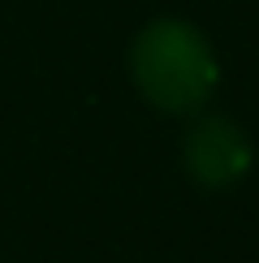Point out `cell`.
Listing matches in <instances>:
<instances>
[{"label": "cell", "instance_id": "1", "mask_svg": "<svg viewBox=\"0 0 259 263\" xmlns=\"http://www.w3.org/2000/svg\"><path fill=\"white\" fill-rule=\"evenodd\" d=\"M134 78L151 104L169 112L199 108L216 82V61L186 22H156L134 43Z\"/></svg>", "mask_w": 259, "mask_h": 263}, {"label": "cell", "instance_id": "2", "mask_svg": "<svg viewBox=\"0 0 259 263\" xmlns=\"http://www.w3.org/2000/svg\"><path fill=\"white\" fill-rule=\"evenodd\" d=\"M186 164H190V173L203 185H229V181H237L246 173L251 147H246V138L237 134L229 121L208 117V121H199L190 129V138H186Z\"/></svg>", "mask_w": 259, "mask_h": 263}]
</instances>
